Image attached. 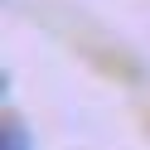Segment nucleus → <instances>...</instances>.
Segmentation results:
<instances>
[{
	"label": "nucleus",
	"instance_id": "obj_1",
	"mask_svg": "<svg viewBox=\"0 0 150 150\" xmlns=\"http://www.w3.org/2000/svg\"><path fill=\"white\" fill-rule=\"evenodd\" d=\"M0 150H34L29 126H24V121H15V116H5V126H0Z\"/></svg>",
	"mask_w": 150,
	"mask_h": 150
}]
</instances>
